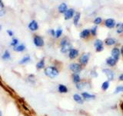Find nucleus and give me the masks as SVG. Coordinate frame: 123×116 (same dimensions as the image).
<instances>
[{
	"mask_svg": "<svg viewBox=\"0 0 123 116\" xmlns=\"http://www.w3.org/2000/svg\"><path fill=\"white\" fill-rule=\"evenodd\" d=\"M60 71L58 67L54 65L48 66L44 69V74L50 79H55L59 75Z\"/></svg>",
	"mask_w": 123,
	"mask_h": 116,
	"instance_id": "f257e3e1",
	"label": "nucleus"
},
{
	"mask_svg": "<svg viewBox=\"0 0 123 116\" xmlns=\"http://www.w3.org/2000/svg\"><path fill=\"white\" fill-rule=\"evenodd\" d=\"M102 73L105 76L106 80L109 81H114L115 79V73L112 69L110 67H105L102 70Z\"/></svg>",
	"mask_w": 123,
	"mask_h": 116,
	"instance_id": "f03ea898",
	"label": "nucleus"
},
{
	"mask_svg": "<svg viewBox=\"0 0 123 116\" xmlns=\"http://www.w3.org/2000/svg\"><path fill=\"white\" fill-rule=\"evenodd\" d=\"M83 67H82L79 62H72V63L69 64L68 66V70L72 73H81L82 72Z\"/></svg>",
	"mask_w": 123,
	"mask_h": 116,
	"instance_id": "7ed1b4c3",
	"label": "nucleus"
},
{
	"mask_svg": "<svg viewBox=\"0 0 123 116\" xmlns=\"http://www.w3.org/2000/svg\"><path fill=\"white\" fill-rule=\"evenodd\" d=\"M75 87L78 91H84L85 89H91L92 88V84L89 80H82L80 83L75 84Z\"/></svg>",
	"mask_w": 123,
	"mask_h": 116,
	"instance_id": "20e7f679",
	"label": "nucleus"
},
{
	"mask_svg": "<svg viewBox=\"0 0 123 116\" xmlns=\"http://www.w3.org/2000/svg\"><path fill=\"white\" fill-rule=\"evenodd\" d=\"M90 57H91L90 53H83L79 57L78 62L82 66V67H86L88 64V62H89Z\"/></svg>",
	"mask_w": 123,
	"mask_h": 116,
	"instance_id": "39448f33",
	"label": "nucleus"
},
{
	"mask_svg": "<svg viewBox=\"0 0 123 116\" xmlns=\"http://www.w3.org/2000/svg\"><path fill=\"white\" fill-rule=\"evenodd\" d=\"M94 47L95 49V52L101 53L102 52L104 49H105V44L104 41H102L100 39H96L94 41Z\"/></svg>",
	"mask_w": 123,
	"mask_h": 116,
	"instance_id": "423d86ee",
	"label": "nucleus"
},
{
	"mask_svg": "<svg viewBox=\"0 0 123 116\" xmlns=\"http://www.w3.org/2000/svg\"><path fill=\"white\" fill-rule=\"evenodd\" d=\"M81 95H82L85 102H91V101H94L96 99V94L88 92V91H82Z\"/></svg>",
	"mask_w": 123,
	"mask_h": 116,
	"instance_id": "0eeeda50",
	"label": "nucleus"
},
{
	"mask_svg": "<svg viewBox=\"0 0 123 116\" xmlns=\"http://www.w3.org/2000/svg\"><path fill=\"white\" fill-rule=\"evenodd\" d=\"M111 57H113L114 59L117 62L120 60L121 57V50L120 48H118V46H115L111 50Z\"/></svg>",
	"mask_w": 123,
	"mask_h": 116,
	"instance_id": "6e6552de",
	"label": "nucleus"
},
{
	"mask_svg": "<svg viewBox=\"0 0 123 116\" xmlns=\"http://www.w3.org/2000/svg\"><path fill=\"white\" fill-rule=\"evenodd\" d=\"M67 54H68V57L70 60H75L76 58H78L79 57V50L76 48L72 47L70 50H69V52Z\"/></svg>",
	"mask_w": 123,
	"mask_h": 116,
	"instance_id": "1a4fd4ad",
	"label": "nucleus"
},
{
	"mask_svg": "<svg viewBox=\"0 0 123 116\" xmlns=\"http://www.w3.org/2000/svg\"><path fill=\"white\" fill-rule=\"evenodd\" d=\"M33 44L35 46H37V47H42V46H44L45 43H44L43 38H42V36L36 35L33 38Z\"/></svg>",
	"mask_w": 123,
	"mask_h": 116,
	"instance_id": "9d476101",
	"label": "nucleus"
},
{
	"mask_svg": "<svg viewBox=\"0 0 123 116\" xmlns=\"http://www.w3.org/2000/svg\"><path fill=\"white\" fill-rule=\"evenodd\" d=\"M72 100L74 101V102L78 104H81V105H82L85 103V101L83 99V98L81 95V94L79 93H74V94H72Z\"/></svg>",
	"mask_w": 123,
	"mask_h": 116,
	"instance_id": "9b49d317",
	"label": "nucleus"
},
{
	"mask_svg": "<svg viewBox=\"0 0 123 116\" xmlns=\"http://www.w3.org/2000/svg\"><path fill=\"white\" fill-rule=\"evenodd\" d=\"M56 90H57L58 93H59V94H68V91H69L68 87L64 84H58L57 87H56Z\"/></svg>",
	"mask_w": 123,
	"mask_h": 116,
	"instance_id": "f8f14e48",
	"label": "nucleus"
},
{
	"mask_svg": "<svg viewBox=\"0 0 123 116\" xmlns=\"http://www.w3.org/2000/svg\"><path fill=\"white\" fill-rule=\"evenodd\" d=\"M71 80H72V82L74 84H77L80 83L81 81L82 80V76H81V73H72V74H71Z\"/></svg>",
	"mask_w": 123,
	"mask_h": 116,
	"instance_id": "ddd939ff",
	"label": "nucleus"
},
{
	"mask_svg": "<svg viewBox=\"0 0 123 116\" xmlns=\"http://www.w3.org/2000/svg\"><path fill=\"white\" fill-rule=\"evenodd\" d=\"M105 63L106 64V66L108 67H110V68H113L115 67V66L117 65V63L118 62L115 60L113 57H111V56L109 57H107L106 59H105Z\"/></svg>",
	"mask_w": 123,
	"mask_h": 116,
	"instance_id": "4468645a",
	"label": "nucleus"
},
{
	"mask_svg": "<svg viewBox=\"0 0 123 116\" xmlns=\"http://www.w3.org/2000/svg\"><path fill=\"white\" fill-rule=\"evenodd\" d=\"M60 52L63 54H66L69 52V50H70L72 48V45L71 44V42L69 41L67 44H65V45L60 46Z\"/></svg>",
	"mask_w": 123,
	"mask_h": 116,
	"instance_id": "2eb2a0df",
	"label": "nucleus"
},
{
	"mask_svg": "<svg viewBox=\"0 0 123 116\" xmlns=\"http://www.w3.org/2000/svg\"><path fill=\"white\" fill-rule=\"evenodd\" d=\"M104 44L107 46H111L117 44V40H115L114 37H107L105 40H104Z\"/></svg>",
	"mask_w": 123,
	"mask_h": 116,
	"instance_id": "dca6fc26",
	"label": "nucleus"
},
{
	"mask_svg": "<svg viewBox=\"0 0 123 116\" xmlns=\"http://www.w3.org/2000/svg\"><path fill=\"white\" fill-rule=\"evenodd\" d=\"M90 36H91L90 29H84L83 30L81 31L79 33V37L81 39H84V40L88 39Z\"/></svg>",
	"mask_w": 123,
	"mask_h": 116,
	"instance_id": "f3484780",
	"label": "nucleus"
},
{
	"mask_svg": "<svg viewBox=\"0 0 123 116\" xmlns=\"http://www.w3.org/2000/svg\"><path fill=\"white\" fill-rule=\"evenodd\" d=\"M105 26L109 29H112L116 26V22L113 19H107L105 21Z\"/></svg>",
	"mask_w": 123,
	"mask_h": 116,
	"instance_id": "a211bd4d",
	"label": "nucleus"
},
{
	"mask_svg": "<svg viewBox=\"0 0 123 116\" xmlns=\"http://www.w3.org/2000/svg\"><path fill=\"white\" fill-rule=\"evenodd\" d=\"M110 86H111V81L108 80H104L103 82L102 83L100 88H101V90L102 91L105 92V91H107L110 88Z\"/></svg>",
	"mask_w": 123,
	"mask_h": 116,
	"instance_id": "6ab92c4d",
	"label": "nucleus"
},
{
	"mask_svg": "<svg viewBox=\"0 0 123 116\" xmlns=\"http://www.w3.org/2000/svg\"><path fill=\"white\" fill-rule=\"evenodd\" d=\"M36 67L37 70H38V71L45 68V58H42L40 60H38V62L36 65Z\"/></svg>",
	"mask_w": 123,
	"mask_h": 116,
	"instance_id": "aec40b11",
	"label": "nucleus"
},
{
	"mask_svg": "<svg viewBox=\"0 0 123 116\" xmlns=\"http://www.w3.org/2000/svg\"><path fill=\"white\" fill-rule=\"evenodd\" d=\"M74 13H75V10L73 9H67L65 11V19H70L73 17V15H74Z\"/></svg>",
	"mask_w": 123,
	"mask_h": 116,
	"instance_id": "412c9836",
	"label": "nucleus"
},
{
	"mask_svg": "<svg viewBox=\"0 0 123 116\" xmlns=\"http://www.w3.org/2000/svg\"><path fill=\"white\" fill-rule=\"evenodd\" d=\"M28 27L31 31H36L38 29V24L36 20H32L29 22Z\"/></svg>",
	"mask_w": 123,
	"mask_h": 116,
	"instance_id": "4be33fe9",
	"label": "nucleus"
},
{
	"mask_svg": "<svg viewBox=\"0 0 123 116\" xmlns=\"http://www.w3.org/2000/svg\"><path fill=\"white\" fill-rule=\"evenodd\" d=\"M88 75L91 77V78H97L98 77V73L96 71L95 68H92L89 71V73H88Z\"/></svg>",
	"mask_w": 123,
	"mask_h": 116,
	"instance_id": "5701e85b",
	"label": "nucleus"
},
{
	"mask_svg": "<svg viewBox=\"0 0 123 116\" xmlns=\"http://www.w3.org/2000/svg\"><path fill=\"white\" fill-rule=\"evenodd\" d=\"M27 80H28L31 84H35L36 82V76H35L34 74H29L28 76V77H27Z\"/></svg>",
	"mask_w": 123,
	"mask_h": 116,
	"instance_id": "b1692460",
	"label": "nucleus"
},
{
	"mask_svg": "<svg viewBox=\"0 0 123 116\" xmlns=\"http://www.w3.org/2000/svg\"><path fill=\"white\" fill-rule=\"evenodd\" d=\"M13 50H15V51H16V52H22V51H24V50H25V46L24 44L18 45L16 46H15V47L13 48Z\"/></svg>",
	"mask_w": 123,
	"mask_h": 116,
	"instance_id": "393cba45",
	"label": "nucleus"
},
{
	"mask_svg": "<svg viewBox=\"0 0 123 116\" xmlns=\"http://www.w3.org/2000/svg\"><path fill=\"white\" fill-rule=\"evenodd\" d=\"M31 61V57L29 56H25L22 59L19 61V64H26Z\"/></svg>",
	"mask_w": 123,
	"mask_h": 116,
	"instance_id": "a878e982",
	"label": "nucleus"
},
{
	"mask_svg": "<svg viewBox=\"0 0 123 116\" xmlns=\"http://www.w3.org/2000/svg\"><path fill=\"white\" fill-rule=\"evenodd\" d=\"M116 33L118 34H121L123 33V23L119 22L118 24H116Z\"/></svg>",
	"mask_w": 123,
	"mask_h": 116,
	"instance_id": "bb28decb",
	"label": "nucleus"
},
{
	"mask_svg": "<svg viewBox=\"0 0 123 116\" xmlns=\"http://www.w3.org/2000/svg\"><path fill=\"white\" fill-rule=\"evenodd\" d=\"M67 10V5L65 3H62L60 4V6H59V11L61 13H65V11Z\"/></svg>",
	"mask_w": 123,
	"mask_h": 116,
	"instance_id": "cd10ccee",
	"label": "nucleus"
},
{
	"mask_svg": "<svg viewBox=\"0 0 123 116\" xmlns=\"http://www.w3.org/2000/svg\"><path fill=\"white\" fill-rule=\"evenodd\" d=\"M120 93H123V84L118 85L114 90V94H120Z\"/></svg>",
	"mask_w": 123,
	"mask_h": 116,
	"instance_id": "c85d7f7f",
	"label": "nucleus"
},
{
	"mask_svg": "<svg viewBox=\"0 0 123 116\" xmlns=\"http://www.w3.org/2000/svg\"><path fill=\"white\" fill-rule=\"evenodd\" d=\"M80 16H81V14L80 13H77L75 15L74 17V21H73V22H74V25L75 26H77L79 25V19H80Z\"/></svg>",
	"mask_w": 123,
	"mask_h": 116,
	"instance_id": "c756f323",
	"label": "nucleus"
},
{
	"mask_svg": "<svg viewBox=\"0 0 123 116\" xmlns=\"http://www.w3.org/2000/svg\"><path fill=\"white\" fill-rule=\"evenodd\" d=\"M10 53L9 52V50H6L5 52H4V53L2 54V58L3 60H9L10 59Z\"/></svg>",
	"mask_w": 123,
	"mask_h": 116,
	"instance_id": "7c9ffc66",
	"label": "nucleus"
},
{
	"mask_svg": "<svg viewBox=\"0 0 123 116\" xmlns=\"http://www.w3.org/2000/svg\"><path fill=\"white\" fill-rule=\"evenodd\" d=\"M97 29H98L97 26H93V27H92V28L90 29V33H91V35H92V36H95L96 35H97Z\"/></svg>",
	"mask_w": 123,
	"mask_h": 116,
	"instance_id": "2f4dec72",
	"label": "nucleus"
},
{
	"mask_svg": "<svg viewBox=\"0 0 123 116\" xmlns=\"http://www.w3.org/2000/svg\"><path fill=\"white\" fill-rule=\"evenodd\" d=\"M62 33H63L62 29H58L57 30H55V37L57 38V39L60 38L62 36Z\"/></svg>",
	"mask_w": 123,
	"mask_h": 116,
	"instance_id": "473e14b6",
	"label": "nucleus"
},
{
	"mask_svg": "<svg viewBox=\"0 0 123 116\" xmlns=\"http://www.w3.org/2000/svg\"><path fill=\"white\" fill-rule=\"evenodd\" d=\"M102 19L101 17H96L95 19V20H94V23L95 25H99V24H101L102 23Z\"/></svg>",
	"mask_w": 123,
	"mask_h": 116,
	"instance_id": "72a5a7b5",
	"label": "nucleus"
},
{
	"mask_svg": "<svg viewBox=\"0 0 123 116\" xmlns=\"http://www.w3.org/2000/svg\"><path fill=\"white\" fill-rule=\"evenodd\" d=\"M18 39H16V38H13V39H12V42H11V45H12V46H13L14 47H15V46H18Z\"/></svg>",
	"mask_w": 123,
	"mask_h": 116,
	"instance_id": "f704fd0d",
	"label": "nucleus"
},
{
	"mask_svg": "<svg viewBox=\"0 0 123 116\" xmlns=\"http://www.w3.org/2000/svg\"><path fill=\"white\" fill-rule=\"evenodd\" d=\"M118 80L120 82H123V73H121L118 77Z\"/></svg>",
	"mask_w": 123,
	"mask_h": 116,
	"instance_id": "c9c22d12",
	"label": "nucleus"
},
{
	"mask_svg": "<svg viewBox=\"0 0 123 116\" xmlns=\"http://www.w3.org/2000/svg\"><path fill=\"white\" fill-rule=\"evenodd\" d=\"M49 33H50V34H51L52 36L55 37V30H54V29H50V30H49Z\"/></svg>",
	"mask_w": 123,
	"mask_h": 116,
	"instance_id": "e433bc0d",
	"label": "nucleus"
},
{
	"mask_svg": "<svg viewBox=\"0 0 123 116\" xmlns=\"http://www.w3.org/2000/svg\"><path fill=\"white\" fill-rule=\"evenodd\" d=\"M7 33L9 34V36H13V32L12 30H7Z\"/></svg>",
	"mask_w": 123,
	"mask_h": 116,
	"instance_id": "4c0bfd02",
	"label": "nucleus"
},
{
	"mask_svg": "<svg viewBox=\"0 0 123 116\" xmlns=\"http://www.w3.org/2000/svg\"><path fill=\"white\" fill-rule=\"evenodd\" d=\"M120 50H121V56H122V58H123V46L120 48Z\"/></svg>",
	"mask_w": 123,
	"mask_h": 116,
	"instance_id": "58836bf2",
	"label": "nucleus"
},
{
	"mask_svg": "<svg viewBox=\"0 0 123 116\" xmlns=\"http://www.w3.org/2000/svg\"><path fill=\"white\" fill-rule=\"evenodd\" d=\"M121 108H123V100L122 101V102H121Z\"/></svg>",
	"mask_w": 123,
	"mask_h": 116,
	"instance_id": "ea45409f",
	"label": "nucleus"
},
{
	"mask_svg": "<svg viewBox=\"0 0 123 116\" xmlns=\"http://www.w3.org/2000/svg\"><path fill=\"white\" fill-rule=\"evenodd\" d=\"M0 116H2V112L0 111Z\"/></svg>",
	"mask_w": 123,
	"mask_h": 116,
	"instance_id": "a19ab883",
	"label": "nucleus"
},
{
	"mask_svg": "<svg viewBox=\"0 0 123 116\" xmlns=\"http://www.w3.org/2000/svg\"><path fill=\"white\" fill-rule=\"evenodd\" d=\"M0 3H1V4H2V0H0Z\"/></svg>",
	"mask_w": 123,
	"mask_h": 116,
	"instance_id": "79ce46f5",
	"label": "nucleus"
},
{
	"mask_svg": "<svg viewBox=\"0 0 123 116\" xmlns=\"http://www.w3.org/2000/svg\"><path fill=\"white\" fill-rule=\"evenodd\" d=\"M1 28H2V26H0V30H1Z\"/></svg>",
	"mask_w": 123,
	"mask_h": 116,
	"instance_id": "37998d69",
	"label": "nucleus"
},
{
	"mask_svg": "<svg viewBox=\"0 0 123 116\" xmlns=\"http://www.w3.org/2000/svg\"><path fill=\"white\" fill-rule=\"evenodd\" d=\"M122 109H123V108H122Z\"/></svg>",
	"mask_w": 123,
	"mask_h": 116,
	"instance_id": "c03bdc74",
	"label": "nucleus"
}]
</instances>
